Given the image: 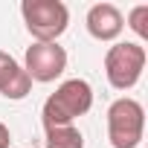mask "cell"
Segmentation results:
<instances>
[{
	"instance_id": "cell-1",
	"label": "cell",
	"mask_w": 148,
	"mask_h": 148,
	"mask_svg": "<svg viewBox=\"0 0 148 148\" xmlns=\"http://www.w3.org/2000/svg\"><path fill=\"white\" fill-rule=\"evenodd\" d=\"M93 108V87L84 79H67L55 87V93L47 96L41 108V122L44 128H58V125H73L79 116H84Z\"/></svg>"
},
{
	"instance_id": "cell-2",
	"label": "cell",
	"mask_w": 148,
	"mask_h": 148,
	"mask_svg": "<svg viewBox=\"0 0 148 148\" xmlns=\"http://www.w3.org/2000/svg\"><path fill=\"white\" fill-rule=\"evenodd\" d=\"M21 18L26 23V32L38 44H58V38L70 26V9L61 0H23Z\"/></svg>"
},
{
	"instance_id": "cell-3",
	"label": "cell",
	"mask_w": 148,
	"mask_h": 148,
	"mask_svg": "<svg viewBox=\"0 0 148 148\" xmlns=\"http://www.w3.org/2000/svg\"><path fill=\"white\" fill-rule=\"evenodd\" d=\"M148 52L139 41H116L113 47H108L105 52V76L108 84L113 90H131L136 87V82L142 79Z\"/></svg>"
},
{
	"instance_id": "cell-4",
	"label": "cell",
	"mask_w": 148,
	"mask_h": 148,
	"mask_svg": "<svg viewBox=\"0 0 148 148\" xmlns=\"http://www.w3.org/2000/svg\"><path fill=\"white\" fill-rule=\"evenodd\" d=\"M145 134V110L136 99L119 96L108 108V139L110 148H139Z\"/></svg>"
},
{
	"instance_id": "cell-5",
	"label": "cell",
	"mask_w": 148,
	"mask_h": 148,
	"mask_svg": "<svg viewBox=\"0 0 148 148\" xmlns=\"http://www.w3.org/2000/svg\"><path fill=\"white\" fill-rule=\"evenodd\" d=\"M26 76L32 82H41V84H49L55 79L64 76L67 70V49L58 47V44H32L26 47V55H23V64Z\"/></svg>"
},
{
	"instance_id": "cell-6",
	"label": "cell",
	"mask_w": 148,
	"mask_h": 148,
	"mask_svg": "<svg viewBox=\"0 0 148 148\" xmlns=\"http://www.w3.org/2000/svg\"><path fill=\"white\" fill-rule=\"evenodd\" d=\"M84 26H87L90 38H96L102 44H113L125 29V15L113 3H93L84 15Z\"/></svg>"
},
{
	"instance_id": "cell-7",
	"label": "cell",
	"mask_w": 148,
	"mask_h": 148,
	"mask_svg": "<svg viewBox=\"0 0 148 148\" xmlns=\"http://www.w3.org/2000/svg\"><path fill=\"white\" fill-rule=\"evenodd\" d=\"M29 93H32V79L26 76V70L9 52L0 49V96L12 99V102H21Z\"/></svg>"
},
{
	"instance_id": "cell-8",
	"label": "cell",
	"mask_w": 148,
	"mask_h": 148,
	"mask_svg": "<svg viewBox=\"0 0 148 148\" xmlns=\"http://www.w3.org/2000/svg\"><path fill=\"white\" fill-rule=\"evenodd\" d=\"M44 145L47 148H84V134L76 125L44 128Z\"/></svg>"
},
{
	"instance_id": "cell-9",
	"label": "cell",
	"mask_w": 148,
	"mask_h": 148,
	"mask_svg": "<svg viewBox=\"0 0 148 148\" xmlns=\"http://www.w3.org/2000/svg\"><path fill=\"white\" fill-rule=\"evenodd\" d=\"M139 41H145L148 38V3H139V6H134L131 12H128V23H125Z\"/></svg>"
},
{
	"instance_id": "cell-10",
	"label": "cell",
	"mask_w": 148,
	"mask_h": 148,
	"mask_svg": "<svg viewBox=\"0 0 148 148\" xmlns=\"http://www.w3.org/2000/svg\"><path fill=\"white\" fill-rule=\"evenodd\" d=\"M9 142H12V134H9V128L0 122V148H9Z\"/></svg>"
}]
</instances>
